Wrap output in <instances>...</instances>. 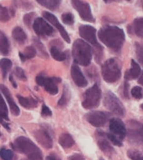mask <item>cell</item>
Segmentation results:
<instances>
[{
  "label": "cell",
  "instance_id": "obj_39",
  "mask_svg": "<svg viewBox=\"0 0 143 160\" xmlns=\"http://www.w3.org/2000/svg\"><path fill=\"white\" fill-rule=\"evenodd\" d=\"M15 73H16V76L17 78H19L20 80L22 81H26L27 78H26V75H25V71L20 67L16 68V71H15Z\"/></svg>",
  "mask_w": 143,
  "mask_h": 160
},
{
  "label": "cell",
  "instance_id": "obj_43",
  "mask_svg": "<svg viewBox=\"0 0 143 160\" xmlns=\"http://www.w3.org/2000/svg\"><path fill=\"white\" fill-rule=\"evenodd\" d=\"M44 79H45V77H43V75H38L36 76V78H35V82H36V83L38 85L43 86V82H44Z\"/></svg>",
  "mask_w": 143,
  "mask_h": 160
},
{
  "label": "cell",
  "instance_id": "obj_6",
  "mask_svg": "<svg viewBox=\"0 0 143 160\" xmlns=\"http://www.w3.org/2000/svg\"><path fill=\"white\" fill-rule=\"evenodd\" d=\"M103 103H104V106L112 113L118 116H123L125 114V108L123 104L114 93L110 92H107L105 93Z\"/></svg>",
  "mask_w": 143,
  "mask_h": 160
},
{
  "label": "cell",
  "instance_id": "obj_50",
  "mask_svg": "<svg viewBox=\"0 0 143 160\" xmlns=\"http://www.w3.org/2000/svg\"><path fill=\"white\" fill-rule=\"evenodd\" d=\"M0 122H3V119H2L1 118H0Z\"/></svg>",
  "mask_w": 143,
  "mask_h": 160
},
{
  "label": "cell",
  "instance_id": "obj_21",
  "mask_svg": "<svg viewBox=\"0 0 143 160\" xmlns=\"http://www.w3.org/2000/svg\"><path fill=\"white\" fill-rule=\"evenodd\" d=\"M59 144L64 148H69L74 144V139L69 133H63L59 137Z\"/></svg>",
  "mask_w": 143,
  "mask_h": 160
},
{
  "label": "cell",
  "instance_id": "obj_26",
  "mask_svg": "<svg viewBox=\"0 0 143 160\" xmlns=\"http://www.w3.org/2000/svg\"><path fill=\"white\" fill-rule=\"evenodd\" d=\"M36 55V50L34 46H27L24 51V52H19V57L22 62H25V60L32 59Z\"/></svg>",
  "mask_w": 143,
  "mask_h": 160
},
{
  "label": "cell",
  "instance_id": "obj_30",
  "mask_svg": "<svg viewBox=\"0 0 143 160\" xmlns=\"http://www.w3.org/2000/svg\"><path fill=\"white\" fill-rule=\"evenodd\" d=\"M0 118L2 119H8V110L7 107V103L5 100L0 94Z\"/></svg>",
  "mask_w": 143,
  "mask_h": 160
},
{
  "label": "cell",
  "instance_id": "obj_14",
  "mask_svg": "<svg viewBox=\"0 0 143 160\" xmlns=\"http://www.w3.org/2000/svg\"><path fill=\"white\" fill-rule=\"evenodd\" d=\"M71 76H72V79L74 80V83L78 87L84 88L88 84V82H87L86 78L84 77L83 72L76 64H73L71 67Z\"/></svg>",
  "mask_w": 143,
  "mask_h": 160
},
{
  "label": "cell",
  "instance_id": "obj_24",
  "mask_svg": "<svg viewBox=\"0 0 143 160\" xmlns=\"http://www.w3.org/2000/svg\"><path fill=\"white\" fill-rule=\"evenodd\" d=\"M15 15L14 9H8L0 5V21L6 23L10 20V18Z\"/></svg>",
  "mask_w": 143,
  "mask_h": 160
},
{
  "label": "cell",
  "instance_id": "obj_3",
  "mask_svg": "<svg viewBox=\"0 0 143 160\" xmlns=\"http://www.w3.org/2000/svg\"><path fill=\"white\" fill-rule=\"evenodd\" d=\"M17 150L25 154L28 158H43L42 152L35 144L25 137H18L15 140Z\"/></svg>",
  "mask_w": 143,
  "mask_h": 160
},
{
  "label": "cell",
  "instance_id": "obj_22",
  "mask_svg": "<svg viewBox=\"0 0 143 160\" xmlns=\"http://www.w3.org/2000/svg\"><path fill=\"white\" fill-rule=\"evenodd\" d=\"M132 31L137 36L143 38V18H136L132 25Z\"/></svg>",
  "mask_w": 143,
  "mask_h": 160
},
{
  "label": "cell",
  "instance_id": "obj_49",
  "mask_svg": "<svg viewBox=\"0 0 143 160\" xmlns=\"http://www.w3.org/2000/svg\"><path fill=\"white\" fill-rule=\"evenodd\" d=\"M104 2L106 3H110V2H112V1H118V0H103ZM126 1H130V0H126Z\"/></svg>",
  "mask_w": 143,
  "mask_h": 160
},
{
  "label": "cell",
  "instance_id": "obj_20",
  "mask_svg": "<svg viewBox=\"0 0 143 160\" xmlns=\"http://www.w3.org/2000/svg\"><path fill=\"white\" fill-rule=\"evenodd\" d=\"M39 5L52 11L56 10L60 7L62 0H35Z\"/></svg>",
  "mask_w": 143,
  "mask_h": 160
},
{
  "label": "cell",
  "instance_id": "obj_16",
  "mask_svg": "<svg viewBox=\"0 0 143 160\" xmlns=\"http://www.w3.org/2000/svg\"><path fill=\"white\" fill-rule=\"evenodd\" d=\"M0 92L3 93V95L5 96L6 100L8 101V103L9 105V108H10V110H11L12 114L15 115V116H18V115L20 114V110H19L18 106L16 104L15 101L13 100L12 95H11V93L9 92L8 88L7 86H5V85L0 84Z\"/></svg>",
  "mask_w": 143,
  "mask_h": 160
},
{
  "label": "cell",
  "instance_id": "obj_25",
  "mask_svg": "<svg viewBox=\"0 0 143 160\" xmlns=\"http://www.w3.org/2000/svg\"><path fill=\"white\" fill-rule=\"evenodd\" d=\"M17 99L19 101V103L26 109H32L37 106V101L34 100L33 98H26V97L18 95Z\"/></svg>",
  "mask_w": 143,
  "mask_h": 160
},
{
  "label": "cell",
  "instance_id": "obj_17",
  "mask_svg": "<svg viewBox=\"0 0 143 160\" xmlns=\"http://www.w3.org/2000/svg\"><path fill=\"white\" fill-rule=\"evenodd\" d=\"M61 82V79L56 77L45 78L43 87H44L45 91L51 95H56L58 93V86L57 84Z\"/></svg>",
  "mask_w": 143,
  "mask_h": 160
},
{
  "label": "cell",
  "instance_id": "obj_40",
  "mask_svg": "<svg viewBox=\"0 0 143 160\" xmlns=\"http://www.w3.org/2000/svg\"><path fill=\"white\" fill-rule=\"evenodd\" d=\"M34 43L36 44V47H37V51H39L40 52V53H42L43 56H45V57H47V54H46V52H45V49L43 48V43L39 40H36V39H34Z\"/></svg>",
  "mask_w": 143,
  "mask_h": 160
},
{
  "label": "cell",
  "instance_id": "obj_38",
  "mask_svg": "<svg viewBox=\"0 0 143 160\" xmlns=\"http://www.w3.org/2000/svg\"><path fill=\"white\" fill-rule=\"evenodd\" d=\"M106 137H107V138H108L110 141L113 144V145H116V146H119V147H121V146H122L121 140L119 139L118 138H116L115 136H113L112 134L109 133V134H106Z\"/></svg>",
  "mask_w": 143,
  "mask_h": 160
},
{
  "label": "cell",
  "instance_id": "obj_42",
  "mask_svg": "<svg viewBox=\"0 0 143 160\" xmlns=\"http://www.w3.org/2000/svg\"><path fill=\"white\" fill-rule=\"evenodd\" d=\"M69 160H85L81 154H74L69 157Z\"/></svg>",
  "mask_w": 143,
  "mask_h": 160
},
{
  "label": "cell",
  "instance_id": "obj_41",
  "mask_svg": "<svg viewBox=\"0 0 143 160\" xmlns=\"http://www.w3.org/2000/svg\"><path fill=\"white\" fill-rule=\"evenodd\" d=\"M41 114H42V116H43V117H50V116H52V111H51L50 109L46 105L43 104L42 106Z\"/></svg>",
  "mask_w": 143,
  "mask_h": 160
},
{
  "label": "cell",
  "instance_id": "obj_34",
  "mask_svg": "<svg viewBox=\"0 0 143 160\" xmlns=\"http://www.w3.org/2000/svg\"><path fill=\"white\" fill-rule=\"evenodd\" d=\"M135 50H136V55L139 62L143 65V46L140 45L139 42L135 43Z\"/></svg>",
  "mask_w": 143,
  "mask_h": 160
},
{
  "label": "cell",
  "instance_id": "obj_15",
  "mask_svg": "<svg viewBox=\"0 0 143 160\" xmlns=\"http://www.w3.org/2000/svg\"><path fill=\"white\" fill-rule=\"evenodd\" d=\"M34 138L39 142V144L43 146L44 148L49 149L53 146V140L49 135V133L45 129H38L34 133Z\"/></svg>",
  "mask_w": 143,
  "mask_h": 160
},
{
  "label": "cell",
  "instance_id": "obj_46",
  "mask_svg": "<svg viewBox=\"0 0 143 160\" xmlns=\"http://www.w3.org/2000/svg\"><path fill=\"white\" fill-rule=\"evenodd\" d=\"M139 83L143 86V72H142V73H140V78H139Z\"/></svg>",
  "mask_w": 143,
  "mask_h": 160
},
{
  "label": "cell",
  "instance_id": "obj_47",
  "mask_svg": "<svg viewBox=\"0 0 143 160\" xmlns=\"http://www.w3.org/2000/svg\"><path fill=\"white\" fill-rule=\"evenodd\" d=\"M128 88H129V83L125 82V88H124V91H125V96H128Z\"/></svg>",
  "mask_w": 143,
  "mask_h": 160
},
{
  "label": "cell",
  "instance_id": "obj_18",
  "mask_svg": "<svg viewBox=\"0 0 143 160\" xmlns=\"http://www.w3.org/2000/svg\"><path fill=\"white\" fill-rule=\"evenodd\" d=\"M130 64H131L130 69L127 70L125 75H124L125 80H128V81L134 80L136 78H138L141 73V69L140 67V65L137 63V62H135V60H131Z\"/></svg>",
  "mask_w": 143,
  "mask_h": 160
},
{
  "label": "cell",
  "instance_id": "obj_45",
  "mask_svg": "<svg viewBox=\"0 0 143 160\" xmlns=\"http://www.w3.org/2000/svg\"><path fill=\"white\" fill-rule=\"evenodd\" d=\"M9 80H10V82H11V83H12V85H13V87H14V88H17V83L15 82V81L13 80V76H12V75L9 76Z\"/></svg>",
  "mask_w": 143,
  "mask_h": 160
},
{
  "label": "cell",
  "instance_id": "obj_52",
  "mask_svg": "<svg viewBox=\"0 0 143 160\" xmlns=\"http://www.w3.org/2000/svg\"><path fill=\"white\" fill-rule=\"evenodd\" d=\"M100 160H103V159H102V158H101V159H100Z\"/></svg>",
  "mask_w": 143,
  "mask_h": 160
},
{
  "label": "cell",
  "instance_id": "obj_48",
  "mask_svg": "<svg viewBox=\"0 0 143 160\" xmlns=\"http://www.w3.org/2000/svg\"><path fill=\"white\" fill-rule=\"evenodd\" d=\"M23 160H43V158H26V159H23Z\"/></svg>",
  "mask_w": 143,
  "mask_h": 160
},
{
  "label": "cell",
  "instance_id": "obj_8",
  "mask_svg": "<svg viewBox=\"0 0 143 160\" xmlns=\"http://www.w3.org/2000/svg\"><path fill=\"white\" fill-rule=\"evenodd\" d=\"M128 136L135 142L143 143V125L136 120H130L128 122Z\"/></svg>",
  "mask_w": 143,
  "mask_h": 160
},
{
  "label": "cell",
  "instance_id": "obj_44",
  "mask_svg": "<svg viewBox=\"0 0 143 160\" xmlns=\"http://www.w3.org/2000/svg\"><path fill=\"white\" fill-rule=\"evenodd\" d=\"M46 160H62L61 158H59L57 156H55V155H49L47 158H46Z\"/></svg>",
  "mask_w": 143,
  "mask_h": 160
},
{
  "label": "cell",
  "instance_id": "obj_32",
  "mask_svg": "<svg viewBox=\"0 0 143 160\" xmlns=\"http://www.w3.org/2000/svg\"><path fill=\"white\" fill-rule=\"evenodd\" d=\"M62 21L64 22V24L65 25H73L74 23V15L71 13H64L62 15Z\"/></svg>",
  "mask_w": 143,
  "mask_h": 160
},
{
  "label": "cell",
  "instance_id": "obj_23",
  "mask_svg": "<svg viewBox=\"0 0 143 160\" xmlns=\"http://www.w3.org/2000/svg\"><path fill=\"white\" fill-rule=\"evenodd\" d=\"M12 36H13V38L18 42H25V40H26V38H27V35L25 33V31L21 28V27H19V26H17V27H15L14 29H13V31H12Z\"/></svg>",
  "mask_w": 143,
  "mask_h": 160
},
{
  "label": "cell",
  "instance_id": "obj_9",
  "mask_svg": "<svg viewBox=\"0 0 143 160\" xmlns=\"http://www.w3.org/2000/svg\"><path fill=\"white\" fill-rule=\"evenodd\" d=\"M96 33H97V30L92 25H83L79 27V34L84 41L100 48L101 46L97 42Z\"/></svg>",
  "mask_w": 143,
  "mask_h": 160
},
{
  "label": "cell",
  "instance_id": "obj_13",
  "mask_svg": "<svg viewBox=\"0 0 143 160\" xmlns=\"http://www.w3.org/2000/svg\"><path fill=\"white\" fill-rule=\"evenodd\" d=\"M43 17H44L48 22H50L52 25H54L58 31L60 32V34L62 35V37H63V39L66 42H71V39H70V36H69V34L66 32V30L64 29V27L62 25V24L60 23L59 21H58V19H57V17H55L54 15H53L52 13H49V12H43Z\"/></svg>",
  "mask_w": 143,
  "mask_h": 160
},
{
  "label": "cell",
  "instance_id": "obj_12",
  "mask_svg": "<svg viewBox=\"0 0 143 160\" xmlns=\"http://www.w3.org/2000/svg\"><path fill=\"white\" fill-rule=\"evenodd\" d=\"M108 114L103 112V111H92V112H89L87 115H86V119L87 121L93 125V127H102L103 125H105V123L107 122L108 120Z\"/></svg>",
  "mask_w": 143,
  "mask_h": 160
},
{
  "label": "cell",
  "instance_id": "obj_36",
  "mask_svg": "<svg viewBox=\"0 0 143 160\" xmlns=\"http://www.w3.org/2000/svg\"><path fill=\"white\" fill-rule=\"evenodd\" d=\"M131 95L132 97L137 99V100H140L141 99L142 96V89L139 86H135L133 89H131Z\"/></svg>",
  "mask_w": 143,
  "mask_h": 160
},
{
  "label": "cell",
  "instance_id": "obj_33",
  "mask_svg": "<svg viewBox=\"0 0 143 160\" xmlns=\"http://www.w3.org/2000/svg\"><path fill=\"white\" fill-rule=\"evenodd\" d=\"M127 155L131 160H143V155L137 150H129Z\"/></svg>",
  "mask_w": 143,
  "mask_h": 160
},
{
  "label": "cell",
  "instance_id": "obj_7",
  "mask_svg": "<svg viewBox=\"0 0 143 160\" xmlns=\"http://www.w3.org/2000/svg\"><path fill=\"white\" fill-rule=\"evenodd\" d=\"M71 3L83 20L90 23H93L95 21L93 17L91 7L87 2L84 0H71Z\"/></svg>",
  "mask_w": 143,
  "mask_h": 160
},
{
  "label": "cell",
  "instance_id": "obj_5",
  "mask_svg": "<svg viewBox=\"0 0 143 160\" xmlns=\"http://www.w3.org/2000/svg\"><path fill=\"white\" fill-rule=\"evenodd\" d=\"M101 98V92L100 87L94 84L93 87L88 89L84 94L83 107L86 110H92L99 106Z\"/></svg>",
  "mask_w": 143,
  "mask_h": 160
},
{
  "label": "cell",
  "instance_id": "obj_51",
  "mask_svg": "<svg viewBox=\"0 0 143 160\" xmlns=\"http://www.w3.org/2000/svg\"><path fill=\"white\" fill-rule=\"evenodd\" d=\"M141 109H142V110H143V103H142V105H141Z\"/></svg>",
  "mask_w": 143,
  "mask_h": 160
},
{
  "label": "cell",
  "instance_id": "obj_10",
  "mask_svg": "<svg viewBox=\"0 0 143 160\" xmlns=\"http://www.w3.org/2000/svg\"><path fill=\"white\" fill-rule=\"evenodd\" d=\"M33 28L35 34L39 36H50L54 34V29L43 18L37 17L33 23Z\"/></svg>",
  "mask_w": 143,
  "mask_h": 160
},
{
  "label": "cell",
  "instance_id": "obj_35",
  "mask_svg": "<svg viewBox=\"0 0 143 160\" xmlns=\"http://www.w3.org/2000/svg\"><path fill=\"white\" fill-rule=\"evenodd\" d=\"M69 92H68V89L66 88V86H64V93H63V95H62V97H61V99L58 101V105L60 106H63V105H64V104H66L67 103L68 100H69Z\"/></svg>",
  "mask_w": 143,
  "mask_h": 160
},
{
  "label": "cell",
  "instance_id": "obj_1",
  "mask_svg": "<svg viewBox=\"0 0 143 160\" xmlns=\"http://www.w3.org/2000/svg\"><path fill=\"white\" fill-rule=\"evenodd\" d=\"M98 37L110 49L120 52L125 41V34L122 29L113 25H106L101 28Z\"/></svg>",
  "mask_w": 143,
  "mask_h": 160
},
{
  "label": "cell",
  "instance_id": "obj_19",
  "mask_svg": "<svg viewBox=\"0 0 143 160\" xmlns=\"http://www.w3.org/2000/svg\"><path fill=\"white\" fill-rule=\"evenodd\" d=\"M98 132V136H99V138H98V145L100 147L101 150L107 154H110L113 152V148L112 147L110 146V144L109 143L108 139L106 138V134L103 133V131H97Z\"/></svg>",
  "mask_w": 143,
  "mask_h": 160
},
{
  "label": "cell",
  "instance_id": "obj_2",
  "mask_svg": "<svg viewBox=\"0 0 143 160\" xmlns=\"http://www.w3.org/2000/svg\"><path fill=\"white\" fill-rule=\"evenodd\" d=\"M72 54L75 63L83 66H88L92 61L93 51L88 42L81 39H77L73 44Z\"/></svg>",
  "mask_w": 143,
  "mask_h": 160
},
{
  "label": "cell",
  "instance_id": "obj_11",
  "mask_svg": "<svg viewBox=\"0 0 143 160\" xmlns=\"http://www.w3.org/2000/svg\"><path fill=\"white\" fill-rule=\"evenodd\" d=\"M110 134L115 136L119 139L122 140L127 135V128L125 124L118 118H112L110 121Z\"/></svg>",
  "mask_w": 143,
  "mask_h": 160
},
{
  "label": "cell",
  "instance_id": "obj_28",
  "mask_svg": "<svg viewBox=\"0 0 143 160\" xmlns=\"http://www.w3.org/2000/svg\"><path fill=\"white\" fill-rule=\"evenodd\" d=\"M50 53L52 57L54 60L58 61V62H63L66 59V54L64 52H63L60 50L58 47H56L55 45H53L50 49Z\"/></svg>",
  "mask_w": 143,
  "mask_h": 160
},
{
  "label": "cell",
  "instance_id": "obj_29",
  "mask_svg": "<svg viewBox=\"0 0 143 160\" xmlns=\"http://www.w3.org/2000/svg\"><path fill=\"white\" fill-rule=\"evenodd\" d=\"M12 67V62L8 58H3L0 61V69L2 71L3 78H6L9 70Z\"/></svg>",
  "mask_w": 143,
  "mask_h": 160
},
{
  "label": "cell",
  "instance_id": "obj_4",
  "mask_svg": "<svg viewBox=\"0 0 143 160\" xmlns=\"http://www.w3.org/2000/svg\"><path fill=\"white\" fill-rule=\"evenodd\" d=\"M121 68L118 60L110 58L107 60L101 66V75L105 82L112 83L120 78Z\"/></svg>",
  "mask_w": 143,
  "mask_h": 160
},
{
  "label": "cell",
  "instance_id": "obj_31",
  "mask_svg": "<svg viewBox=\"0 0 143 160\" xmlns=\"http://www.w3.org/2000/svg\"><path fill=\"white\" fill-rule=\"evenodd\" d=\"M0 157L3 160H12L14 158V154L9 149L1 148L0 149Z\"/></svg>",
  "mask_w": 143,
  "mask_h": 160
},
{
  "label": "cell",
  "instance_id": "obj_27",
  "mask_svg": "<svg viewBox=\"0 0 143 160\" xmlns=\"http://www.w3.org/2000/svg\"><path fill=\"white\" fill-rule=\"evenodd\" d=\"M0 52L7 55L9 52V41L6 34L0 31Z\"/></svg>",
  "mask_w": 143,
  "mask_h": 160
},
{
  "label": "cell",
  "instance_id": "obj_37",
  "mask_svg": "<svg viewBox=\"0 0 143 160\" xmlns=\"http://www.w3.org/2000/svg\"><path fill=\"white\" fill-rule=\"evenodd\" d=\"M34 16H35V14H34V12H31V13H28V14L25 15L24 22H25V24L28 27H30L32 25V24H33V19H34Z\"/></svg>",
  "mask_w": 143,
  "mask_h": 160
}]
</instances>
